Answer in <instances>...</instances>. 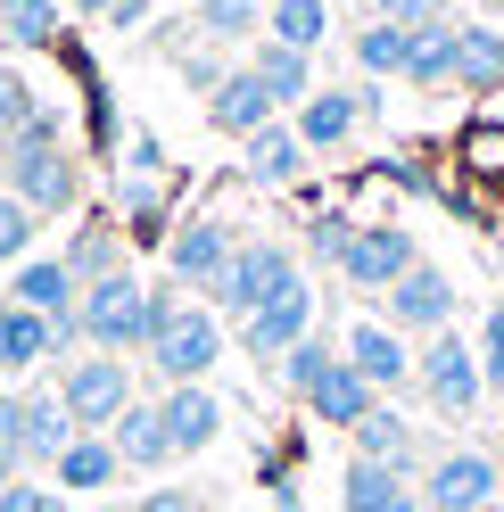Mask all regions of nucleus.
I'll return each mask as SVG.
<instances>
[{
    "label": "nucleus",
    "instance_id": "aec40b11",
    "mask_svg": "<svg viewBox=\"0 0 504 512\" xmlns=\"http://www.w3.org/2000/svg\"><path fill=\"white\" fill-rule=\"evenodd\" d=\"M348 438H356V455H364V463H389V471H405V479L422 471V438H414V422H405L397 405H372Z\"/></svg>",
    "mask_w": 504,
    "mask_h": 512
},
{
    "label": "nucleus",
    "instance_id": "7ed1b4c3",
    "mask_svg": "<svg viewBox=\"0 0 504 512\" xmlns=\"http://www.w3.org/2000/svg\"><path fill=\"white\" fill-rule=\"evenodd\" d=\"M58 405H67V422L75 430H91V438H108L116 430V413L133 405V372H124V356H83L58 372Z\"/></svg>",
    "mask_w": 504,
    "mask_h": 512
},
{
    "label": "nucleus",
    "instance_id": "b1692460",
    "mask_svg": "<svg viewBox=\"0 0 504 512\" xmlns=\"http://www.w3.org/2000/svg\"><path fill=\"white\" fill-rule=\"evenodd\" d=\"M405 496H414V479H405V471H389V463H348V471H339V512H397Z\"/></svg>",
    "mask_w": 504,
    "mask_h": 512
},
{
    "label": "nucleus",
    "instance_id": "58836bf2",
    "mask_svg": "<svg viewBox=\"0 0 504 512\" xmlns=\"http://www.w3.org/2000/svg\"><path fill=\"white\" fill-rule=\"evenodd\" d=\"M0 512H67V496L42 479H17V488H0Z\"/></svg>",
    "mask_w": 504,
    "mask_h": 512
},
{
    "label": "nucleus",
    "instance_id": "473e14b6",
    "mask_svg": "<svg viewBox=\"0 0 504 512\" xmlns=\"http://www.w3.org/2000/svg\"><path fill=\"white\" fill-rule=\"evenodd\" d=\"M257 17H265V0H207V9H199V34L240 42V34H257Z\"/></svg>",
    "mask_w": 504,
    "mask_h": 512
},
{
    "label": "nucleus",
    "instance_id": "7c9ffc66",
    "mask_svg": "<svg viewBox=\"0 0 504 512\" xmlns=\"http://www.w3.org/2000/svg\"><path fill=\"white\" fill-rule=\"evenodd\" d=\"M405 50H414V25L372 17L364 34H356V67H364V75H405Z\"/></svg>",
    "mask_w": 504,
    "mask_h": 512
},
{
    "label": "nucleus",
    "instance_id": "0eeeda50",
    "mask_svg": "<svg viewBox=\"0 0 504 512\" xmlns=\"http://www.w3.org/2000/svg\"><path fill=\"white\" fill-rule=\"evenodd\" d=\"M414 488H422L430 512H496L504 471H496V455H480V446H447L438 463H422Z\"/></svg>",
    "mask_w": 504,
    "mask_h": 512
},
{
    "label": "nucleus",
    "instance_id": "72a5a7b5",
    "mask_svg": "<svg viewBox=\"0 0 504 512\" xmlns=\"http://www.w3.org/2000/svg\"><path fill=\"white\" fill-rule=\"evenodd\" d=\"M34 223H42L34 207L0 190V265H25V248H34Z\"/></svg>",
    "mask_w": 504,
    "mask_h": 512
},
{
    "label": "nucleus",
    "instance_id": "39448f33",
    "mask_svg": "<svg viewBox=\"0 0 504 512\" xmlns=\"http://www.w3.org/2000/svg\"><path fill=\"white\" fill-rule=\"evenodd\" d=\"M67 438H75V422H67V405H58V389L50 397L0 389V446H9L25 471H50L58 455H67Z\"/></svg>",
    "mask_w": 504,
    "mask_h": 512
},
{
    "label": "nucleus",
    "instance_id": "a19ab883",
    "mask_svg": "<svg viewBox=\"0 0 504 512\" xmlns=\"http://www.w3.org/2000/svg\"><path fill=\"white\" fill-rule=\"evenodd\" d=\"M75 9H91V17H108V25H141V0H75Z\"/></svg>",
    "mask_w": 504,
    "mask_h": 512
},
{
    "label": "nucleus",
    "instance_id": "49530a36",
    "mask_svg": "<svg viewBox=\"0 0 504 512\" xmlns=\"http://www.w3.org/2000/svg\"><path fill=\"white\" fill-rule=\"evenodd\" d=\"M496 471H504V455H496Z\"/></svg>",
    "mask_w": 504,
    "mask_h": 512
},
{
    "label": "nucleus",
    "instance_id": "79ce46f5",
    "mask_svg": "<svg viewBox=\"0 0 504 512\" xmlns=\"http://www.w3.org/2000/svg\"><path fill=\"white\" fill-rule=\"evenodd\" d=\"M124 512H199L182 488H157V496H141V504H124Z\"/></svg>",
    "mask_w": 504,
    "mask_h": 512
},
{
    "label": "nucleus",
    "instance_id": "f3484780",
    "mask_svg": "<svg viewBox=\"0 0 504 512\" xmlns=\"http://www.w3.org/2000/svg\"><path fill=\"white\" fill-rule=\"evenodd\" d=\"M372 100H381L372 83H364V91H314V100L298 108V141H306V149H348L356 124L372 116Z\"/></svg>",
    "mask_w": 504,
    "mask_h": 512
},
{
    "label": "nucleus",
    "instance_id": "f257e3e1",
    "mask_svg": "<svg viewBox=\"0 0 504 512\" xmlns=\"http://www.w3.org/2000/svg\"><path fill=\"white\" fill-rule=\"evenodd\" d=\"M414 389H422V405L438 413V422H471V413L488 405L480 339H455V331H438V339H422V356H414Z\"/></svg>",
    "mask_w": 504,
    "mask_h": 512
},
{
    "label": "nucleus",
    "instance_id": "ea45409f",
    "mask_svg": "<svg viewBox=\"0 0 504 512\" xmlns=\"http://www.w3.org/2000/svg\"><path fill=\"white\" fill-rule=\"evenodd\" d=\"M480 372H488V389H504V298L488 306V331H480Z\"/></svg>",
    "mask_w": 504,
    "mask_h": 512
},
{
    "label": "nucleus",
    "instance_id": "2eb2a0df",
    "mask_svg": "<svg viewBox=\"0 0 504 512\" xmlns=\"http://www.w3.org/2000/svg\"><path fill=\"white\" fill-rule=\"evenodd\" d=\"M108 438H116V463H124V471H157V463H174V455H182L157 397H133V405L116 413V430H108Z\"/></svg>",
    "mask_w": 504,
    "mask_h": 512
},
{
    "label": "nucleus",
    "instance_id": "393cba45",
    "mask_svg": "<svg viewBox=\"0 0 504 512\" xmlns=\"http://www.w3.org/2000/svg\"><path fill=\"white\" fill-rule=\"evenodd\" d=\"M248 67H257V83L273 91L281 108H306V100H314V58H306V50H281V42H257V58H248Z\"/></svg>",
    "mask_w": 504,
    "mask_h": 512
},
{
    "label": "nucleus",
    "instance_id": "a18cd8bd",
    "mask_svg": "<svg viewBox=\"0 0 504 512\" xmlns=\"http://www.w3.org/2000/svg\"><path fill=\"white\" fill-rule=\"evenodd\" d=\"M191 9H207V0H191Z\"/></svg>",
    "mask_w": 504,
    "mask_h": 512
},
{
    "label": "nucleus",
    "instance_id": "412c9836",
    "mask_svg": "<svg viewBox=\"0 0 504 512\" xmlns=\"http://www.w3.org/2000/svg\"><path fill=\"white\" fill-rule=\"evenodd\" d=\"M157 405H166V430H174L182 455H207V446L224 438V397H215L207 380H191V389H166Z\"/></svg>",
    "mask_w": 504,
    "mask_h": 512
},
{
    "label": "nucleus",
    "instance_id": "c03bdc74",
    "mask_svg": "<svg viewBox=\"0 0 504 512\" xmlns=\"http://www.w3.org/2000/svg\"><path fill=\"white\" fill-rule=\"evenodd\" d=\"M480 9H504V0H480Z\"/></svg>",
    "mask_w": 504,
    "mask_h": 512
},
{
    "label": "nucleus",
    "instance_id": "4be33fe9",
    "mask_svg": "<svg viewBox=\"0 0 504 512\" xmlns=\"http://www.w3.org/2000/svg\"><path fill=\"white\" fill-rule=\"evenodd\" d=\"M58 356V323H42V314H25L0 298V380H17V372H34Z\"/></svg>",
    "mask_w": 504,
    "mask_h": 512
},
{
    "label": "nucleus",
    "instance_id": "ddd939ff",
    "mask_svg": "<svg viewBox=\"0 0 504 512\" xmlns=\"http://www.w3.org/2000/svg\"><path fill=\"white\" fill-rule=\"evenodd\" d=\"M273 116H281V100L257 83V67H224V83L207 91V124H215V133H232V141H257Z\"/></svg>",
    "mask_w": 504,
    "mask_h": 512
},
{
    "label": "nucleus",
    "instance_id": "c9c22d12",
    "mask_svg": "<svg viewBox=\"0 0 504 512\" xmlns=\"http://www.w3.org/2000/svg\"><path fill=\"white\" fill-rule=\"evenodd\" d=\"M463 166L480 182H504V124H471L463 133Z\"/></svg>",
    "mask_w": 504,
    "mask_h": 512
},
{
    "label": "nucleus",
    "instance_id": "20e7f679",
    "mask_svg": "<svg viewBox=\"0 0 504 512\" xmlns=\"http://www.w3.org/2000/svg\"><path fill=\"white\" fill-rule=\"evenodd\" d=\"M298 281V256L281 248V240H240L232 248V265L215 273V314H232V323H248L265 298H281Z\"/></svg>",
    "mask_w": 504,
    "mask_h": 512
},
{
    "label": "nucleus",
    "instance_id": "1a4fd4ad",
    "mask_svg": "<svg viewBox=\"0 0 504 512\" xmlns=\"http://www.w3.org/2000/svg\"><path fill=\"white\" fill-rule=\"evenodd\" d=\"M381 323L405 331V339H438V331H455V273L414 265L397 290H381Z\"/></svg>",
    "mask_w": 504,
    "mask_h": 512
},
{
    "label": "nucleus",
    "instance_id": "dca6fc26",
    "mask_svg": "<svg viewBox=\"0 0 504 512\" xmlns=\"http://www.w3.org/2000/svg\"><path fill=\"white\" fill-rule=\"evenodd\" d=\"M75 273H67V256H25V265L9 273V306H25V314H42V323H67L75 314Z\"/></svg>",
    "mask_w": 504,
    "mask_h": 512
},
{
    "label": "nucleus",
    "instance_id": "5701e85b",
    "mask_svg": "<svg viewBox=\"0 0 504 512\" xmlns=\"http://www.w3.org/2000/svg\"><path fill=\"white\" fill-rule=\"evenodd\" d=\"M306 157H314V149L298 141V124H281V116H273L265 133L248 141V182H265V190H290V182L306 174Z\"/></svg>",
    "mask_w": 504,
    "mask_h": 512
},
{
    "label": "nucleus",
    "instance_id": "423d86ee",
    "mask_svg": "<svg viewBox=\"0 0 504 512\" xmlns=\"http://www.w3.org/2000/svg\"><path fill=\"white\" fill-rule=\"evenodd\" d=\"M215 356H224V314H215V306H182L174 323L149 339V364H157V380H166V389H191V380H207Z\"/></svg>",
    "mask_w": 504,
    "mask_h": 512
},
{
    "label": "nucleus",
    "instance_id": "f03ea898",
    "mask_svg": "<svg viewBox=\"0 0 504 512\" xmlns=\"http://www.w3.org/2000/svg\"><path fill=\"white\" fill-rule=\"evenodd\" d=\"M75 339L91 356H124V347H149V281L141 273H108L75 298Z\"/></svg>",
    "mask_w": 504,
    "mask_h": 512
},
{
    "label": "nucleus",
    "instance_id": "cd10ccee",
    "mask_svg": "<svg viewBox=\"0 0 504 512\" xmlns=\"http://www.w3.org/2000/svg\"><path fill=\"white\" fill-rule=\"evenodd\" d=\"M67 273H75V290H91V281L124 273V240H116V223H83L75 248H67Z\"/></svg>",
    "mask_w": 504,
    "mask_h": 512
},
{
    "label": "nucleus",
    "instance_id": "e433bc0d",
    "mask_svg": "<svg viewBox=\"0 0 504 512\" xmlns=\"http://www.w3.org/2000/svg\"><path fill=\"white\" fill-rule=\"evenodd\" d=\"M34 108H42V100H34V83H25L17 67H0V141H9V133H17V124L34 116Z\"/></svg>",
    "mask_w": 504,
    "mask_h": 512
},
{
    "label": "nucleus",
    "instance_id": "f8f14e48",
    "mask_svg": "<svg viewBox=\"0 0 504 512\" xmlns=\"http://www.w3.org/2000/svg\"><path fill=\"white\" fill-rule=\"evenodd\" d=\"M232 248H240V232H232L224 215H191V223L166 240V273H174V281H199V290H215V273L232 265Z\"/></svg>",
    "mask_w": 504,
    "mask_h": 512
},
{
    "label": "nucleus",
    "instance_id": "4468645a",
    "mask_svg": "<svg viewBox=\"0 0 504 512\" xmlns=\"http://www.w3.org/2000/svg\"><path fill=\"white\" fill-rule=\"evenodd\" d=\"M339 356H348L372 389H414V347H405V331H389V323H356L348 339H339Z\"/></svg>",
    "mask_w": 504,
    "mask_h": 512
},
{
    "label": "nucleus",
    "instance_id": "9d476101",
    "mask_svg": "<svg viewBox=\"0 0 504 512\" xmlns=\"http://www.w3.org/2000/svg\"><path fill=\"white\" fill-rule=\"evenodd\" d=\"M414 265H422V248H414L405 223H356L348 256H339V281H348V290H397Z\"/></svg>",
    "mask_w": 504,
    "mask_h": 512
},
{
    "label": "nucleus",
    "instance_id": "c756f323",
    "mask_svg": "<svg viewBox=\"0 0 504 512\" xmlns=\"http://www.w3.org/2000/svg\"><path fill=\"white\" fill-rule=\"evenodd\" d=\"M0 42L9 50H50L58 42V0H0Z\"/></svg>",
    "mask_w": 504,
    "mask_h": 512
},
{
    "label": "nucleus",
    "instance_id": "a211bd4d",
    "mask_svg": "<svg viewBox=\"0 0 504 512\" xmlns=\"http://www.w3.org/2000/svg\"><path fill=\"white\" fill-rule=\"evenodd\" d=\"M116 479H124L116 438H91V430H75L67 455L50 463V488H58V496H100V488H116Z\"/></svg>",
    "mask_w": 504,
    "mask_h": 512
},
{
    "label": "nucleus",
    "instance_id": "6e6552de",
    "mask_svg": "<svg viewBox=\"0 0 504 512\" xmlns=\"http://www.w3.org/2000/svg\"><path fill=\"white\" fill-rule=\"evenodd\" d=\"M0 190L9 199H25L34 215H58V207H75V149H0Z\"/></svg>",
    "mask_w": 504,
    "mask_h": 512
},
{
    "label": "nucleus",
    "instance_id": "2f4dec72",
    "mask_svg": "<svg viewBox=\"0 0 504 512\" xmlns=\"http://www.w3.org/2000/svg\"><path fill=\"white\" fill-rule=\"evenodd\" d=\"M331 364H339V347H331L323 331H306V339H298V347H290V356H281L273 372H281V389H290V397L306 405V389H314V380H323Z\"/></svg>",
    "mask_w": 504,
    "mask_h": 512
},
{
    "label": "nucleus",
    "instance_id": "a878e982",
    "mask_svg": "<svg viewBox=\"0 0 504 512\" xmlns=\"http://www.w3.org/2000/svg\"><path fill=\"white\" fill-rule=\"evenodd\" d=\"M455 83L471 91H496L504 83V34L480 17V25H455Z\"/></svg>",
    "mask_w": 504,
    "mask_h": 512
},
{
    "label": "nucleus",
    "instance_id": "4c0bfd02",
    "mask_svg": "<svg viewBox=\"0 0 504 512\" xmlns=\"http://www.w3.org/2000/svg\"><path fill=\"white\" fill-rule=\"evenodd\" d=\"M455 0H372V17H389V25H447Z\"/></svg>",
    "mask_w": 504,
    "mask_h": 512
},
{
    "label": "nucleus",
    "instance_id": "9b49d317",
    "mask_svg": "<svg viewBox=\"0 0 504 512\" xmlns=\"http://www.w3.org/2000/svg\"><path fill=\"white\" fill-rule=\"evenodd\" d=\"M306 331H314V290H306V273H298L281 298H265V306L240 323V347H248L257 364H281V356H290V347H298Z\"/></svg>",
    "mask_w": 504,
    "mask_h": 512
},
{
    "label": "nucleus",
    "instance_id": "c85d7f7f",
    "mask_svg": "<svg viewBox=\"0 0 504 512\" xmlns=\"http://www.w3.org/2000/svg\"><path fill=\"white\" fill-rule=\"evenodd\" d=\"M405 83H455V17L447 25H414V50H405Z\"/></svg>",
    "mask_w": 504,
    "mask_h": 512
},
{
    "label": "nucleus",
    "instance_id": "f704fd0d",
    "mask_svg": "<svg viewBox=\"0 0 504 512\" xmlns=\"http://www.w3.org/2000/svg\"><path fill=\"white\" fill-rule=\"evenodd\" d=\"M348 240H356V215H314L306 223V256L331 265V273H339V256H348Z\"/></svg>",
    "mask_w": 504,
    "mask_h": 512
},
{
    "label": "nucleus",
    "instance_id": "bb28decb",
    "mask_svg": "<svg viewBox=\"0 0 504 512\" xmlns=\"http://www.w3.org/2000/svg\"><path fill=\"white\" fill-rule=\"evenodd\" d=\"M323 34H331V9L323 0H273L265 9V42H281V50H323Z\"/></svg>",
    "mask_w": 504,
    "mask_h": 512
},
{
    "label": "nucleus",
    "instance_id": "6ab92c4d",
    "mask_svg": "<svg viewBox=\"0 0 504 512\" xmlns=\"http://www.w3.org/2000/svg\"><path fill=\"white\" fill-rule=\"evenodd\" d=\"M372 405H381V389H372V380H364L348 356H339V364H331V372L306 389V413H314V422H331V430H356Z\"/></svg>",
    "mask_w": 504,
    "mask_h": 512
},
{
    "label": "nucleus",
    "instance_id": "37998d69",
    "mask_svg": "<svg viewBox=\"0 0 504 512\" xmlns=\"http://www.w3.org/2000/svg\"><path fill=\"white\" fill-rule=\"evenodd\" d=\"M17 479H25V463L9 455V446H0V488H17Z\"/></svg>",
    "mask_w": 504,
    "mask_h": 512
}]
</instances>
